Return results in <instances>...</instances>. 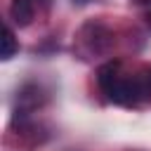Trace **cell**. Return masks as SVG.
Wrapping results in <instances>:
<instances>
[{
    "mask_svg": "<svg viewBox=\"0 0 151 151\" xmlns=\"http://www.w3.org/2000/svg\"><path fill=\"white\" fill-rule=\"evenodd\" d=\"M35 14V0H12L9 17L17 26H28Z\"/></svg>",
    "mask_w": 151,
    "mask_h": 151,
    "instance_id": "obj_1",
    "label": "cell"
},
{
    "mask_svg": "<svg viewBox=\"0 0 151 151\" xmlns=\"http://www.w3.org/2000/svg\"><path fill=\"white\" fill-rule=\"evenodd\" d=\"M17 50H19L17 38H14L12 28H9V26H5V31H2V59H12Z\"/></svg>",
    "mask_w": 151,
    "mask_h": 151,
    "instance_id": "obj_2",
    "label": "cell"
},
{
    "mask_svg": "<svg viewBox=\"0 0 151 151\" xmlns=\"http://www.w3.org/2000/svg\"><path fill=\"white\" fill-rule=\"evenodd\" d=\"M146 21H149V26H151V2H149V14H146Z\"/></svg>",
    "mask_w": 151,
    "mask_h": 151,
    "instance_id": "obj_3",
    "label": "cell"
},
{
    "mask_svg": "<svg viewBox=\"0 0 151 151\" xmlns=\"http://www.w3.org/2000/svg\"><path fill=\"white\" fill-rule=\"evenodd\" d=\"M73 2H76V5H85L87 0H73Z\"/></svg>",
    "mask_w": 151,
    "mask_h": 151,
    "instance_id": "obj_4",
    "label": "cell"
}]
</instances>
